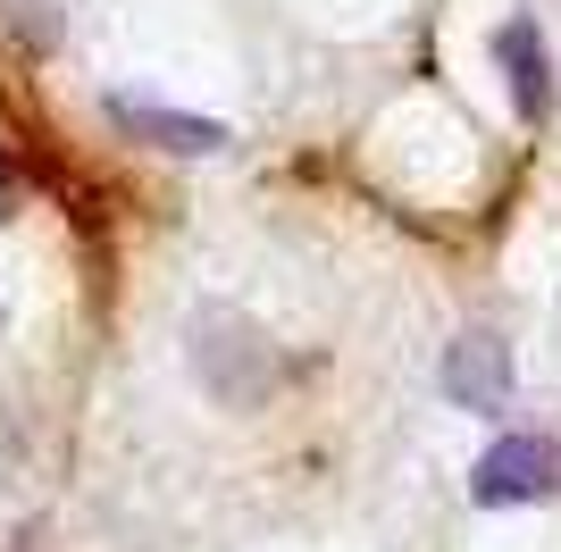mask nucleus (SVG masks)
Wrapping results in <instances>:
<instances>
[{"label":"nucleus","instance_id":"obj_3","mask_svg":"<svg viewBox=\"0 0 561 552\" xmlns=\"http://www.w3.org/2000/svg\"><path fill=\"white\" fill-rule=\"evenodd\" d=\"M110 126L142 151H176V160H210L227 151V126L202 110H168V101H142V92H110Z\"/></svg>","mask_w":561,"mask_h":552},{"label":"nucleus","instance_id":"obj_5","mask_svg":"<svg viewBox=\"0 0 561 552\" xmlns=\"http://www.w3.org/2000/svg\"><path fill=\"white\" fill-rule=\"evenodd\" d=\"M445 393L461 402V411H503L512 402V344H494V335H461V344H445Z\"/></svg>","mask_w":561,"mask_h":552},{"label":"nucleus","instance_id":"obj_1","mask_svg":"<svg viewBox=\"0 0 561 552\" xmlns=\"http://www.w3.org/2000/svg\"><path fill=\"white\" fill-rule=\"evenodd\" d=\"M193 377H202V393L227 402V411H260V402L285 386V352L268 344L243 310H202V319H193Z\"/></svg>","mask_w":561,"mask_h":552},{"label":"nucleus","instance_id":"obj_2","mask_svg":"<svg viewBox=\"0 0 561 552\" xmlns=\"http://www.w3.org/2000/svg\"><path fill=\"white\" fill-rule=\"evenodd\" d=\"M469 494H478L486 510H503V503H553V494H561V452L545 436H503V444H486Z\"/></svg>","mask_w":561,"mask_h":552},{"label":"nucleus","instance_id":"obj_4","mask_svg":"<svg viewBox=\"0 0 561 552\" xmlns=\"http://www.w3.org/2000/svg\"><path fill=\"white\" fill-rule=\"evenodd\" d=\"M494 68H503V92H512V110L528 117V126L553 117V50H545L537 18H503V34H494Z\"/></svg>","mask_w":561,"mask_h":552}]
</instances>
